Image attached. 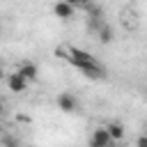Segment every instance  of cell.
<instances>
[{"instance_id": "obj_2", "label": "cell", "mask_w": 147, "mask_h": 147, "mask_svg": "<svg viewBox=\"0 0 147 147\" xmlns=\"http://www.w3.org/2000/svg\"><path fill=\"white\" fill-rule=\"evenodd\" d=\"M55 101L62 113H78V99L74 96V92H60Z\"/></svg>"}, {"instance_id": "obj_7", "label": "cell", "mask_w": 147, "mask_h": 147, "mask_svg": "<svg viewBox=\"0 0 147 147\" xmlns=\"http://www.w3.org/2000/svg\"><path fill=\"white\" fill-rule=\"evenodd\" d=\"M96 37H99V41H101V44H110V41L115 39V30H113V25H108V23H103V25L99 28V32H96Z\"/></svg>"}, {"instance_id": "obj_16", "label": "cell", "mask_w": 147, "mask_h": 147, "mask_svg": "<svg viewBox=\"0 0 147 147\" xmlns=\"http://www.w3.org/2000/svg\"><path fill=\"white\" fill-rule=\"evenodd\" d=\"M87 147H94V145H92V142H90V145H87Z\"/></svg>"}, {"instance_id": "obj_12", "label": "cell", "mask_w": 147, "mask_h": 147, "mask_svg": "<svg viewBox=\"0 0 147 147\" xmlns=\"http://www.w3.org/2000/svg\"><path fill=\"white\" fill-rule=\"evenodd\" d=\"M136 145H138V147H147V136H140V138L136 140Z\"/></svg>"}, {"instance_id": "obj_8", "label": "cell", "mask_w": 147, "mask_h": 147, "mask_svg": "<svg viewBox=\"0 0 147 147\" xmlns=\"http://www.w3.org/2000/svg\"><path fill=\"white\" fill-rule=\"evenodd\" d=\"M106 129H108V133H110L113 140H122V138H124V124H122V122H115V119H113V122L106 124Z\"/></svg>"}, {"instance_id": "obj_10", "label": "cell", "mask_w": 147, "mask_h": 147, "mask_svg": "<svg viewBox=\"0 0 147 147\" xmlns=\"http://www.w3.org/2000/svg\"><path fill=\"white\" fill-rule=\"evenodd\" d=\"M67 53H69V46H57L55 48V55L62 57V60H67Z\"/></svg>"}, {"instance_id": "obj_14", "label": "cell", "mask_w": 147, "mask_h": 147, "mask_svg": "<svg viewBox=\"0 0 147 147\" xmlns=\"http://www.w3.org/2000/svg\"><path fill=\"white\" fill-rule=\"evenodd\" d=\"M2 113H5V101L0 99V115H2Z\"/></svg>"}, {"instance_id": "obj_9", "label": "cell", "mask_w": 147, "mask_h": 147, "mask_svg": "<svg viewBox=\"0 0 147 147\" xmlns=\"http://www.w3.org/2000/svg\"><path fill=\"white\" fill-rule=\"evenodd\" d=\"M101 25H103V21H101V18H96V16H87V30H90V32H94V34H96Z\"/></svg>"}, {"instance_id": "obj_11", "label": "cell", "mask_w": 147, "mask_h": 147, "mask_svg": "<svg viewBox=\"0 0 147 147\" xmlns=\"http://www.w3.org/2000/svg\"><path fill=\"white\" fill-rule=\"evenodd\" d=\"M64 2H67V5H71L74 9H76V7H83V5H87L85 0H64Z\"/></svg>"}, {"instance_id": "obj_4", "label": "cell", "mask_w": 147, "mask_h": 147, "mask_svg": "<svg viewBox=\"0 0 147 147\" xmlns=\"http://www.w3.org/2000/svg\"><path fill=\"white\" fill-rule=\"evenodd\" d=\"M16 74H18V76H23L28 83H34V80H37V76H39V67H37L34 62H23V64L16 69Z\"/></svg>"}, {"instance_id": "obj_17", "label": "cell", "mask_w": 147, "mask_h": 147, "mask_svg": "<svg viewBox=\"0 0 147 147\" xmlns=\"http://www.w3.org/2000/svg\"><path fill=\"white\" fill-rule=\"evenodd\" d=\"M113 147H115V145H113Z\"/></svg>"}, {"instance_id": "obj_1", "label": "cell", "mask_w": 147, "mask_h": 147, "mask_svg": "<svg viewBox=\"0 0 147 147\" xmlns=\"http://www.w3.org/2000/svg\"><path fill=\"white\" fill-rule=\"evenodd\" d=\"M67 62L76 69H83V67H90V64H96V57L90 55L87 51L78 48V46H69V53H67Z\"/></svg>"}, {"instance_id": "obj_13", "label": "cell", "mask_w": 147, "mask_h": 147, "mask_svg": "<svg viewBox=\"0 0 147 147\" xmlns=\"http://www.w3.org/2000/svg\"><path fill=\"white\" fill-rule=\"evenodd\" d=\"M5 147H21L18 140H5Z\"/></svg>"}, {"instance_id": "obj_6", "label": "cell", "mask_w": 147, "mask_h": 147, "mask_svg": "<svg viewBox=\"0 0 147 147\" xmlns=\"http://www.w3.org/2000/svg\"><path fill=\"white\" fill-rule=\"evenodd\" d=\"M53 14H55L57 18H62V21H69V18L74 16V7L67 5L64 0H57V2L53 5Z\"/></svg>"}, {"instance_id": "obj_15", "label": "cell", "mask_w": 147, "mask_h": 147, "mask_svg": "<svg viewBox=\"0 0 147 147\" xmlns=\"http://www.w3.org/2000/svg\"><path fill=\"white\" fill-rule=\"evenodd\" d=\"M2 78H5V71H2V67H0V80H2Z\"/></svg>"}, {"instance_id": "obj_3", "label": "cell", "mask_w": 147, "mask_h": 147, "mask_svg": "<svg viewBox=\"0 0 147 147\" xmlns=\"http://www.w3.org/2000/svg\"><path fill=\"white\" fill-rule=\"evenodd\" d=\"M90 142H92L94 147H113V145H115V140L110 138V133H108L106 126H96V129L92 131V136H90Z\"/></svg>"}, {"instance_id": "obj_5", "label": "cell", "mask_w": 147, "mask_h": 147, "mask_svg": "<svg viewBox=\"0 0 147 147\" xmlns=\"http://www.w3.org/2000/svg\"><path fill=\"white\" fill-rule=\"evenodd\" d=\"M28 85H30V83H28L23 76H18L16 71L7 76V87H9L11 92H25V90H28Z\"/></svg>"}]
</instances>
